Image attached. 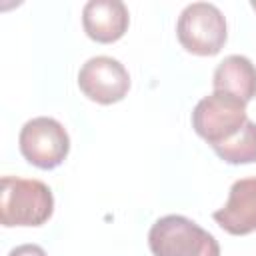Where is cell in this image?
<instances>
[{
	"instance_id": "cell-10",
	"label": "cell",
	"mask_w": 256,
	"mask_h": 256,
	"mask_svg": "<svg viewBox=\"0 0 256 256\" xmlns=\"http://www.w3.org/2000/svg\"><path fill=\"white\" fill-rule=\"evenodd\" d=\"M218 158L228 164H252L256 162V122L246 120L242 130L224 144L212 148Z\"/></svg>"
},
{
	"instance_id": "cell-2",
	"label": "cell",
	"mask_w": 256,
	"mask_h": 256,
	"mask_svg": "<svg viewBox=\"0 0 256 256\" xmlns=\"http://www.w3.org/2000/svg\"><path fill=\"white\" fill-rule=\"evenodd\" d=\"M148 246L154 256H220L218 240L180 214L158 218L148 232Z\"/></svg>"
},
{
	"instance_id": "cell-4",
	"label": "cell",
	"mask_w": 256,
	"mask_h": 256,
	"mask_svg": "<svg viewBox=\"0 0 256 256\" xmlns=\"http://www.w3.org/2000/svg\"><path fill=\"white\" fill-rule=\"evenodd\" d=\"M246 120V102L228 92L214 90L210 96H204L192 110V128L212 148L234 138Z\"/></svg>"
},
{
	"instance_id": "cell-6",
	"label": "cell",
	"mask_w": 256,
	"mask_h": 256,
	"mask_svg": "<svg viewBox=\"0 0 256 256\" xmlns=\"http://www.w3.org/2000/svg\"><path fill=\"white\" fill-rule=\"evenodd\" d=\"M82 94L98 104L120 102L130 90V74L124 64L112 56H94L78 72Z\"/></svg>"
},
{
	"instance_id": "cell-9",
	"label": "cell",
	"mask_w": 256,
	"mask_h": 256,
	"mask_svg": "<svg viewBox=\"0 0 256 256\" xmlns=\"http://www.w3.org/2000/svg\"><path fill=\"white\" fill-rule=\"evenodd\" d=\"M212 86L216 92H228L250 102L256 98V66L242 54H230L216 66Z\"/></svg>"
},
{
	"instance_id": "cell-1",
	"label": "cell",
	"mask_w": 256,
	"mask_h": 256,
	"mask_svg": "<svg viewBox=\"0 0 256 256\" xmlns=\"http://www.w3.org/2000/svg\"><path fill=\"white\" fill-rule=\"evenodd\" d=\"M54 212L52 190L34 178L4 176L0 190L2 226H40Z\"/></svg>"
},
{
	"instance_id": "cell-5",
	"label": "cell",
	"mask_w": 256,
	"mask_h": 256,
	"mask_svg": "<svg viewBox=\"0 0 256 256\" xmlns=\"http://www.w3.org/2000/svg\"><path fill=\"white\" fill-rule=\"evenodd\" d=\"M22 156L36 168L52 170L60 166L70 152V138L66 128L48 116L28 120L18 136Z\"/></svg>"
},
{
	"instance_id": "cell-11",
	"label": "cell",
	"mask_w": 256,
	"mask_h": 256,
	"mask_svg": "<svg viewBox=\"0 0 256 256\" xmlns=\"http://www.w3.org/2000/svg\"><path fill=\"white\" fill-rule=\"evenodd\" d=\"M8 256H48V254L38 244H20V246L12 248Z\"/></svg>"
},
{
	"instance_id": "cell-8",
	"label": "cell",
	"mask_w": 256,
	"mask_h": 256,
	"mask_svg": "<svg viewBox=\"0 0 256 256\" xmlns=\"http://www.w3.org/2000/svg\"><path fill=\"white\" fill-rule=\"evenodd\" d=\"M130 14L120 0H90L82 8V26L88 38L100 44H112L128 30Z\"/></svg>"
},
{
	"instance_id": "cell-7",
	"label": "cell",
	"mask_w": 256,
	"mask_h": 256,
	"mask_svg": "<svg viewBox=\"0 0 256 256\" xmlns=\"http://www.w3.org/2000/svg\"><path fill=\"white\" fill-rule=\"evenodd\" d=\"M214 220L232 236H246L256 230V178H240L230 186L228 202L216 210Z\"/></svg>"
},
{
	"instance_id": "cell-12",
	"label": "cell",
	"mask_w": 256,
	"mask_h": 256,
	"mask_svg": "<svg viewBox=\"0 0 256 256\" xmlns=\"http://www.w3.org/2000/svg\"><path fill=\"white\" fill-rule=\"evenodd\" d=\"M250 6H252V8L256 10V0H254V2H250Z\"/></svg>"
},
{
	"instance_id": "cell-3",
	"label": "cell",
	"mask_w": 256,
	"mask_h": 256,
	"mask_svg": "<svg viewBox=\"0 0 256 256\" xmlns=\"http://www.w3.org/2000/svg\"><path fill=\"white\" fill-rule=\"evenodd\" d=\"M176 36L182 48L196 56H214L226 44V18L210 2L188 4L176 24Z\"/></svg>"
}]
</instances>
